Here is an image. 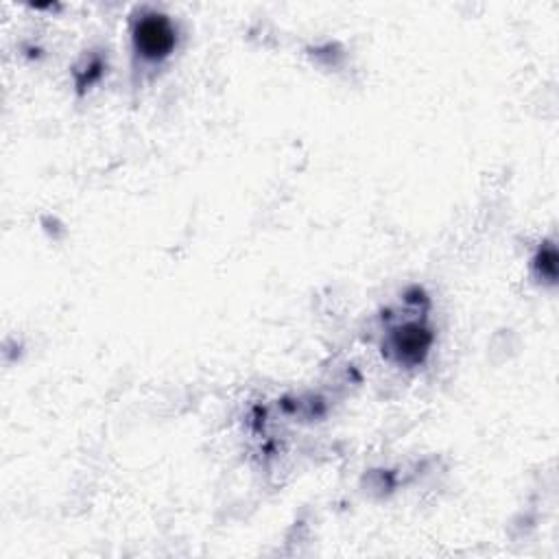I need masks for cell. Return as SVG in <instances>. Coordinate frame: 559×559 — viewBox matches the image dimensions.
Here are the masks:
<instances>
[{
  "mask_svg": "<svg viewBox=\"0 0 559 559\" xmlns=\"http://www.w3.org/2000/svg\"><path fill=\"white\" fill-rule=\"evenodd\" d=\"M131 39H133L135 52L142 59L162 61L173 52L177 44V33L173 22L166 15L148 11L133 22Z\"/></svg>",
  "mask_w": 559,
  "mask_h": 559,
  "instance_id": "1",
  "label": "cell"
},
{
  "mask_svg": "<svg viewBox=\"0 0 559 559\" xmlns=\"http://www.w3.org/2000/svg\"><path fill=\"white\" fill-rule=\"evenodd\" d=\"M432 345V332L421 321H406L395 325L386 338V352L406 367H415L424 362L426 354Z\"/></svg>",
  "mask_w": 559,
  "mask_h": 559,
  "instance_id": "2",
  "label": "cell"
},
{
  "mask_svg": "<svg viewBox=\"0 0 559 559\" xmlns=\"http://www.w3.org/2000/svg\"><path fill=\"white\" fill-rule=\"evenodd\" d=\"M535 269H537V275L542 280H546L548 284H555V280H557V251H555V247L550 242L544 245L537 251Z\"/></svg>",
  "mask_w": 559,
  "mask_h": 559,
  "instance_id": "3",
  "label": "cell"
}]
</instances>
